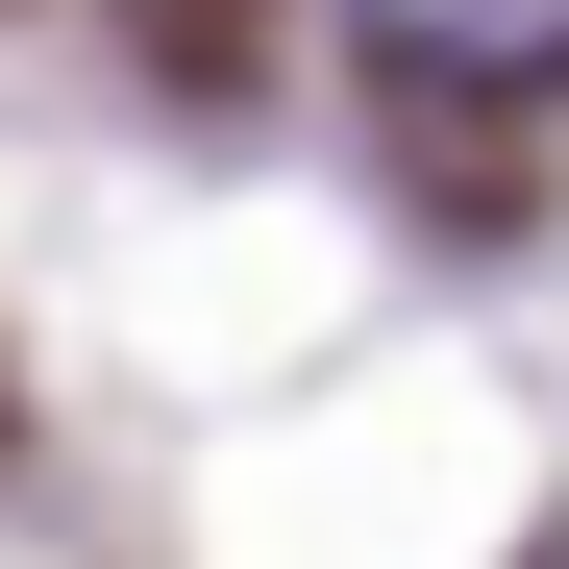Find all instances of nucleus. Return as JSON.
Wrapping results in <instances>:
<instances>
[{"label": "nucleus", "instance_id": "1", "mask_svg": "<svg viewBox=\"0 0 569 569\" xmlns=\"http://www.w3.org/2000/svg\"><path fill=\"white\" fill-rule=\"evenodd\" d=\"M347 50L446 74V100H520V74H569V0H347Z\"/></svg>", "mask_w": 569, "mask_h": 569}]
</instances>
